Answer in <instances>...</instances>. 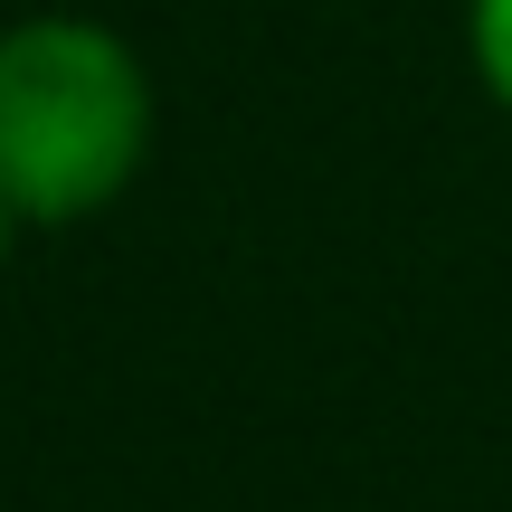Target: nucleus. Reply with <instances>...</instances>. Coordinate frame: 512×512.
I'll list each match as a JSON object with an SVG mask.
<instances>
[{"label":"nucleus","mask_w":512,"mask_h":512,"mask_svg":"<svg viewBox=\"0 0 512 512\" xmlns=\"http://www.w3.org/2000/svg\"><path fill=\"white\" fill-rule=\"evenodd\" d=\"M19 228H29V219H19V209H0V247H10V238H19Z\"/></svg>","instance_id":"obj_3"},{"label":"nucleus","mask_w":512,"mask_h":512,"mask_svg":"<svg viewBox=\"0 0 512 512\" xmlns=\"http://www.w3.org/2000/svg\"><path fill=\"white\" fill-rule=\"evenodd\" d=\"M475 67L512 114V0H475Z\"/></svg>","instance_id":"obj_2"},{"label":"nucleus","mask_w":512,"mask_h":512,"mask_svg":"<svg viewBox=\"0 0 512 512\" xmlns=\"http://www.w3.org/2000/svg\"><path fill=\"white\" fill-rule=\"evenodd\" d=\"M152 152L143 57L95 19L0 29V209L29 228L95 219Z\"/></svg>","instance_id":"obj_1"}]
</instances>
